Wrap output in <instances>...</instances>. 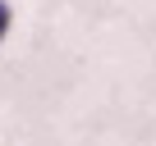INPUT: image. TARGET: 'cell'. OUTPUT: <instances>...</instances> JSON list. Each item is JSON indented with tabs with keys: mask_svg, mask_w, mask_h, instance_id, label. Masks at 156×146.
I'll list each match as a JSON object with an SVG mask.
<instances>
[{
	"mask_svg": "<svg viewBox=\"0 0 156 146\" xmlns=\"http://www.w3.org/2000/svg\"><path fill=\"white\" fill-rule=\"evenodd\" d=\"M5 32H9V9L0 5V37H5Z\"/></svg>",
	"mask_w": 156,
	"mask_h": 146,
	"instance_id": "cell-1",
	"label": "cell"
}]
</instances>
